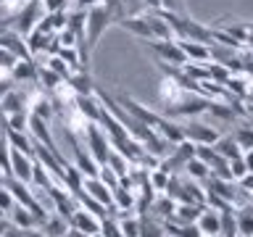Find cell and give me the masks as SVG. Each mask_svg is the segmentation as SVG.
Listing matches in <instances>:
<instances>
[{
  "label": "cell",
  "mask_w": 253,
  "mask_h": 237,
  "mask_svg": "<svg viewBox=\"0 0 253 237\" xmlns=\"http://www.w3.org/2000/svg\"><path fill=\"white\" fill-rule=\"evenodd\" d=\"M95 237H103V235H95Z\"/></svg>",
  "instance_id": "681fc988"
},
{
  "label": "cell",
  "mask_w": 253,
  "mask_h": 237,
  "mask_svg": "<svg viewBox=\"0 0 253 237\" xmlns=\"http://www.w3.org/2000/svg\"><path fill=\"white\" fill-rule=\"evenodd\" d=\"M237 182H240V190H245L248 195H253V171H248L243 179H237Z\"/></svg>",
  "instance_id": "60d3db41"
},
{
  "label": "cell",
  "mask_w": 253,
  "mask_h": 237,
  "mask_svg": "<svg viewBox=\"0 0 253 237\" xmlns=\"http://www.w3.org/2000/svg\"><path fill=\"white\" fill-rule=\"evenodd\" d=\"M13 205H16V200H13L11 190H8L3 182H0V216H5V219H8V213H11Z\"/></svg>",
  "instance_id": "f546056e"
},
{
  "label": "cell",
  "mask_w": 253,
  "mask_h": 237,
  "mask_svg": "<svg viewBox=\"0 0 253 237\" xmlns=\"http://www.w3.org/2000/svg\"><path fill=\"white\" fill-rule=\"evenodd\" d=\"M111 24H116V13L114 8H111L106 0H103L100 5H92L87 8L84 13V29H82V37H84V45L90 47V50H95L103 37V32H106Z\"/></svg>",
  "instance_id": "6da1fadb"
},
{
  "label": "cell",
  "mask_w": 253,
  "mask_h": 237,
  "mask_svg": "<svg viewBox=\"0 0 253 237\" xmlns=\"http://www.w3.org/2000/svg\"><path fill=\"white\" fill-rule=\"evenodd\" d=\"M21 3H40V0H21Z\"/></svg>",
  "instance_id": "c3c4849f"
},
{
  "label": "cell",
  "mask_w": 253,
  "mask_h": 237,
  "mask_svg": "<svg viewBox=\"0 0 253 237\" xmlns=\"http://www.w3.org/2000/svg\"><path fill=\"white\" fill-rule=\"evenodd\" d=\"M8 129L16 132H29V111H19V114H8L5 116Z\"/></svg>",
  "instance_id": "484cf974"
},
{
  "label": "cell",
  "mask_w": 253,
  "mask_h": 237,
  "mask_svg": "<svg viewBox=\"0 0 253 237\" xmlns=\"http://www.w3.org/2000/svg\"><path fill=\"white\" fill-rule=\"evenodd\" d=\"M148 185H150V190H166V185H169V174H164L161 169H153V174L148 177Z\"/></svg>",
  "instance_id": "e575fe53"
},
{
  "label": "cell",
  "mask_w": 253,
  "mask_h": 237,
  "mask_svg": "<svg viewBox=\"0 0 253 237\" xmlns=\"http://www.w3.org/2000/svg\"><path fill=\"white\" fill-rule=\"evenodd\" d=\"M148 47L153 50L158 63H166V66H185L187 63L177 40H148Z\"/></svg>",
  "instance_id": "5b68a950"
},
{
  "label": "cell",
  "mask_w": 253,
  "mask_h": 237,
  "mask_svg": "<svg viewBox=\"0 0 253 237\" xmlns=\"http://www.w3.org/2000/svg\"><path fill=\"white\" fill-rule=\"evenodd\" d=\"M69 227L77 229V232H82V235H87V237H95L100 232V216L77 205V211L71 213V219H69Z\"/></svg>",
  "instance_id": "52a82bcc"
},
{
  "label": "cell",
  "mask_w": 253,
  "mask_h": 237,
  "mask_svg": "<svg viewBox=\"0 0 253 237\" xmlns=\"http://www.w3.org/2000/svg\"><path fill=\"white\" fill-rule=\"evenodd\" d=\"M119 27H122L124 32H129V35H134L137 40H153V35H150V27H148V19L145 13H137V16H124L122 21H119Z\"/></svg>",
  "instance_id": "7c38bea8"
},
{
  "label": "cell",
  "mask_w": 253,
  "mask_h": 237,
  "mask_svg": "<svg viewBox=\"0 0 253 237\" xmlns=\"http://www.w3.org/2000/svg\"><path fill=\"white\" fill-rule=\"evenodd\" d=\"M235 227H237V235L240 237H253V205L235 213Z\"/></svg>",
  "instance_id": "7402d4cb"
},
{
  "label": "cell",
  "mask_w": 253,
  "mask_h": 237,
  "mask_svg": "<svg viewBox=\"0 0 253 237\" xmlns=\"http://www.w3.org/2000/svg\"><path fill=\"white\" fill-rule=\"evenodd\" d=\"M11 79L13 82H35L37 79V63L35 58H19L11 69Z\"/></svg>",
  "instance_id": "2e32d148"
},
{
  "label": "cell",
  "mask_w": 253,
  "mask_h": 237,
  "mask_svg": "<svg viewBox=\"0 0 253 237\" xmlns=\"http://www.w3.org/2000/svg\"><path fill=\"white\" fill-rule=\"evenodd\" d=\"M19 61L11 50H5V47H0V71H8L11 74V69H13V63Z\"/></svg>",
  "instance_id": "d590c367"
},
{
  "label": "cell",
  "mask_w": 253,
  "mask_h": 237,
  "mask_svg": "<svg viewBox=\"0 0 253 237\" xmlns=\"http://www.w3.org/2000/svg\"><path fill=\"white\" fill-rule=\"evenodd\" d=\"M82 137L87 140V148H90V156L95 158V163H98V166H106L108 156H111V142H108V137H106V132H103L98 124L87 121Z\"/></svg>",
  "instance_id": "277c9868"
},
{
  "label": "cell",
  "mask_w": 253,
  "mask_h": 237,
  "mask_svg": "<svg viewBox=\"0 0 253 237\" xmlns=\"http://www.w3.org/2000/svg\"><path fill=\"white\" fill-rule=\"evenodd\" d=\"M211 98H206V95H198V92H185L182 98L174 103V106H166L164 108V116H177V118H195L206 114V108H209Z\"/></svg>",
  "instance_id": "7a4b0ae2"
},
{
  "label": "cell",
  "mask_w": 253,
  "mask_h": 237,
  "mask_svg": "<svg viewBox=\"0 0 253 237\" xmlns=\"http://www.w3.org/2000/svg\"><path fill=\"white\" fill-rule=\"evenodd\" d=\"M5 229H8V219H5V216H0V237L5 235Z\"/></svg>",
  "instance_id": "bcb514c9"
},
{
  "label": "cell",
  "mask_w": 253,
  "mask_h": 237,
  "mask_svg": "<svg viewBox=\"0 0 253 237\" xmlns=\"http://www.w3.org/2000/svg\"><path fill=\"white\" fill-rule=\"evenodd\" d=\"M119 229H122V237H140V216L119 219Z\"/></svg>",
  "instance_id": "f1b7e54d"
},
{
  "label": "cell",
  "mask_w": 253,
  "mask_h": 237,
  "mask_svg": "<svg viewBox=\"0 0 253 237\" xmlns=\"http://www.w3.org/2000/svg\"><path fill=\"white\" fill-rule=\"evenodd\" d=\"M47 69H53L55 74H58V77L63 79V82H66V79L71 77V69H69V63L63 61V58H58V55H53V58L47 61Z\"/></svg>",
  "instance_id": "1f68e13d"
},
{
  "label": "cell",
  "mask_w": 253,
  "mask_h": 237,
  "mask_svg": "<svg viewBox=\"0 0 253 237\" xmlns=\"http://www.w3.org/2000/svg\"><path fill=\"white\" fill-rule=\"evenodd\" d=\"M66 84L71 87L74 95H95V84H92V77L90 71H71V77L66 79Z\"/></svg>",
  "instance_id": "9a60e30c"
},
{
  "label": "cell",
  "mask_w": 253,
  "mask_h": 237,
  "mask_svg": "<svg viewBox=\"0 0 253 237\" xmlns=\"http://www.w3.org/2000/svg\"><path fill=\"white\" fill-rule=\"evenodd\" d=\"M98 177H100L103 182H106V185H108L111 190H114V187L119 185V177H116V174H114V171H111V169H108V166H100V171H98Z\"/></svg>",
  "instance_id": "f35d334b"
},
{
  "label": "cell",
  "mask_w": 253,
  "mask_h": 237,
  "mask_svg": "<svg viewBox=\"0 0 253 237\" xmlns=\"http://www.w3.org/2000/svg\"><path fill=\"white\" fill-rule=\"evenodd\" d=\"M140 237H166L164 224L156 216H150V219L140 216Z\"/></svg>",
  "instance_id": "cb8c5ba5"
},
{
  "label": "cell",
  "mask_w": 253,
  "mask_h": 237,
  "mask_svg": "<svg viewBox=\"0 0 253 237\" xmlns=\"http://www.w3.org/2000/svg\"><path fill=\"white\" fill-rule=\"evenodd\" d=\"M235 140L243 150H253V129L251 126H240V129L235 132Z\"/></svg>",
  "instance_id": "d6a6232c"
},
{
  "label": "cell",
  "mask_w": 253,
  "mask_h": 237,
  "mask_svg": "<svg viewBox=\"0 0 253 237\" xmlns=\"http://www.w3.org/2000/svg\"><path fill=\"white\" fill-rule=\"evenodd\" d=\"M42 227H45V232H47V237H66V232H69V221L61 216V213H50V216H45V221H42Z\"/></svg>",
  "instance_id": "ffe728a7"
},
{
  "label": "cell",
  "mask_w": 253,
  "mask_h": 237,
  "mask_svg": "<svg viewBox=\"0 0 253 237\" xmlns=\"http://www.w3.org/2000/svg\"><path fill=\"white\" fill-rule=\"evenodd\" d=\"M40 19H42V5H40V3H24L19 8V13L11 16L8 21H13V29L19 32V35L27 37L29 32L40 24Z\"/></svg>",
  "instance_id": "8992f818"
},
{
  "label": "cell",
  "mask_w": 253,
  "mask_h": 237,
  "mask_svg": "<svg viewBox=\"0 0 253 237\" xmlns=\"http://www.w3.org/2000/svg\"><path fill=\"white\" fill-rule=\"evenodd\" d=\"M103 0H77V8L79 11H87V8H92V5H100Z\"/></svg>",
  "instance_id": "7bdbcfd3"
},
{
  "label": "cell",
  "mask_w": 253,
  "mask_h": 237,
  "mask_svg": "<svg viewBox=\"0 0 253 237\" xmlns=\"http://www.w3.org/2000/svg\"><path fill=\"white\" fill-rule=\"evenodd\" d=\"M13 79H11V74H8V71H0V98H3V95H8L13 90Z\"/></svg>",
  "instance_id": "ab89813d"
},
{
  "label": "cell",
  "mask_w": 253,
  "mask_h": 237,
  "mask_svg": "<svg viewBox=\"0 0 253 237\" xmlns=\"http://www.w3.org/2000/svg\"><path fill=\"white\" fill-rule=\"evenodd\" d=\"M32 171H35V158L11 148V177L32 185Z\"/></svg>",
  "instance_id": "30bf717a"
},
{
  "label": "cell",
  "mask_w": 253,
  "mask_h": 237,
  "mask_svg": "<svg viewBox=\"0 0 253 237\" xmlns=\"http://www.w3.org/2000/svg\"><path fill=\"white\" fill-rule=\"evenodd\" d=\"M245 27H248V29H253V21H245Z\"/></svg>",
  "instance_id": "7dc6e473"
},
{
  "label": "cell",
  "mask_w": 253,
  "mask_h": 237,
  "mask_svg": "<svg viewBox=\"0 0 253 237\" xmlns=\"http://www.w3.org/2000/svg\"><path fill=\"white\" fill-rule=\"evenodd\" d=\"M243 163L248 171H253V150H243Z\"/></svg>",
  "instance_id": "ee69618b"
},
{
  "label": "cell",
  "mask_w": 253,
  "mask_h": 237,
  "mask_svg": "<svg viewBox=\"0 0 253 237\" xmlns=\"http://www.w3.org/2000/svg\"><path fill=\"white\" fill-rule=\"evenodd\" d=\"M221 216V237H235L237 235V227H235V213H232V205L219 211Z\"/></svg>",
  "instance_id": "4316f807"
},
{
  "label": "cell",
  "mask_w": 253,
  "mask_h": 237,
  "mask_svg": "<svg viewBox=\"0 0 253 237\" xmlns=\"http://www.w3.org/2000/svg\"><path fill=\"white\" fill-rule=\"evenodd\" d=\"M0 47L11 50L16 58H32V55H29V47H27V37L19 35L13 27H11V29H0Z\"/></svg>",
  "instance_id": "9c48e42d"
},
{
  "label": "cell",
  "mask_w": 253,
  "mask_h": 237,
  "mask_svg": "<svg viewBox=\"0 0 253 237\" xmlns=\"http://www.w3.org/2000/svg\"><path fill=\"white\" fill-rule=\"evenodd\" d=\"M3 237H27V229H19V227H13L11 221H8V229H5Z\"/></svg>",
  "instance_id": "b9f144b4"
},
{
  "label": "cell",
  "mask_w": 253,
  "mask_h": 237,
  "mask_svg": "<svg viewBox=\"0 0 253 237\" xmlns=\"http://www.w3.org/2000/svg\"><path fill=\"white\" fill-rule=\"evenodd\" d=\"M103 237H122V229H119V219H100V232Z\"/></svg>",
  "instance_id": "4dcf8cb0"
},
{
  "label": "cell",
  "mask_w": 253,
  "mask_h": 237,
  "mask_svg": "<svg viewBox=\"0 0 253 237\" xmlns=\"http://www.w3.org/2000/svg\"><path fill=\"white\" fill-rule=\"evenodd\" d=\"M182 126V137L190 140L193 145H213L219 140V126H213L209 121H198V118H187Z\"/></svg>",
  "instance_id": "3957f363"
},
{
  "label": "cell",
  "mask_w": 253,
  "mask_h": 237,
  "mask_svg": "<svg viewBox=\"0 0 253 237\" xmlns=\"http://www.w3.org/2000/svg\"><path fill=\"white\" fill-rule=\"evenodd\" d=\"M29 114H35V116H40V118H45V121H50L53 118V103L45 98V95H40V92H35L29 98Z\"/></svg>",
  "instance_id": "d6986e66"
},
{
  "label": "cell",
  "mask_w": 253,
  "mask_h": 237,
  "mask_svg": "<svg viewBox=\"0 0 253 237\" xmlns=\"http://www.w3.org/2000/svg\"><path fill=\"white\" fill-rule=\"evenodd\" d=\"M182 171H185L190 179H203V182H206V179L211 177V169H209V166H206V163H203L198 156L190 158V161L185 163V169H182Z\"/></svg>",
  "instance_id": "603a6c76"
},
{
  "label": "cell",
  "mask_w": 253,
  "mask_h": 237,
  "mask_svg": "<svg viewBox=\"0 0 253 237\" xmlns=\"http://www.w3.org/2000/svg\"><path fill=\"white\" fill-rule=\"evenodd\" d=\"M82 190H84V195H90L92 200H98L100 205H114L111 187L100 177H82Z\"/></svg>",
  "instance_id": "ba28073f"
},
{
  "label": "cell",
  "mask_w": 253,
  "mask_h": 237,
  "mask_svg": "<svg viewBox=\"0 0 253 237\" xmlns=\"http://www.w3.org/2000/svg\"><path fill=\"white\" fill-rule=\"evenodd\" d=\"M5 140H8V145H11L13 150H21V153H27V156L35 158V150H32V140L27 137V132L8 129V132H5Z\"/></svg>",
  "instance_id": "44dd1931"
},
{
  "label": "cell",
  "mask_w": 253,
  "mask_h": 237,
  "mask_svg": "<svg viewBox=\"0 0 253 237\" xmlns=\"http://www.w3.org/2000/svg\"><path fill=\"white\" fill-rule=\"evenodd\" d=\"M195 224L201 229V235L206 237H221V216L216 208H203Z\"/></svg>",
  "instance_id": "8fae6325"
},
{
  "label": "cell",
  "mask_w": 253,
  "mask_h": 237,
  "mask_svg": "<svg viewBox=\"0 0 253 237\" xmlns=\"http://www.w3.org/2000/svg\"><path fill=\"white\" fill-rule=\"evenodd\" d=\"M0 174L11 177V145H8L5 134L0 137Z\"/></svg>",
  "instance_id": "83f0119b"
},
{
  "label": "cell",
  "mask_w": 253,
  "mask_h": 237,
  "mask_svg": "<svg viewBox=\"0 0 253 237\" xmlns=\"http://www.w3.org/2000/svg\"><path fill=\"white\" fill-rule=\"evenodd\" d=\"M8 221H11L13 227H19V229H35L37 227V219H35V213H32V208H27V205H19L16 203L11 213H8Z\"/></svg>",
  "instance_id": "e0dca14e"
},
{
  "label": "cell",
  "mask_w": 253,
  "mask_h": 237,
  "mask_svg": "<svg viewBox=\"0 0 253 237\" xmlns=\"http://www.w3.org/2000/svg\"><path fill=\"white\" fill-rule=\"evenodd\" d=\"M179 47H182V53H185V58L190 63H206V61H211L209 58V45H203V42H190V40H177Z\"/></svg>",
  "instance_id": "ac0fdd59"
},
{
  "label": "cell",
  "mask_w": 253,
  "mask_h": 237,
  "mask_svg": "<svg viewBox=\"0 0 253 237\" xmlns=\"http://www.w3.org/2000/svg\"><path fill=\"white\" fill-rule=\"evenodd\" d=\"M145 11H161V0H145Z\"/></svg>",
  "instance_id": "f6af8a7d"
},
{
  "label": "cell",
  "mask_w": 253,
  "mask_h": 237,
  "mask_svg": "<svg viewBox=\"0 0 253 237\" xmlns=\"http://www.w3.org/2000/svg\"><path fill=\"white\" fill-rule=\"evenodd\" d=\"M216 153L224 158V161H232V158H240L243 156V148L237 145V140H235V134H219V140L211 145Z\"/></svg>",
  "instance_id": "5bb4252c"
},
{
  "label": "cell",
  "mask_w": 253,
  "mask_h": 237,
  "mask_svg": "<svg viewBox=\"0 0 253 237\" xmlns=\"http://www.w3.org/2000/svg\"><path fill=\"white\" fill-rule=\"evenodd\" d=\"M40 5H42L45 13H53V11H66L69 0H40Z\"/></svg>",
  "instance_id": "8d00e7d4"
},
{
  "label": "cell",
  "mask_w": 253,
  "mask_h": 237,
  "mask_svg": "<svg viewBox=\"0 0 253 237\" xmlns=\"http://www.w3.org/2000/svg\"><path fill=\"white\" fill-rule=\"evenodd\" d=\"M161 11H166V13H185V0H161Z\"/></svg>",
  "instance_id": "74e56055"
},
{
  "label": "cell",
  "mask_w": 253,
  "mask_h": 237,
  "mask_svg": "<svg viewBox=\"0 0 253 237\" xmlns=\"http://www.w3.org/2000/svg\"><path fill=\"white\" fill-rule=\"evenodd\" d=\"M0 111H3V116L19 114V111H29V98L13 87L8 95H3V98H0Z\"/></svg>",
  "instance_id": "4fadbf2b"
},
{
  "label": "cell",
  "mask_w": 253,
  "mask_h": 237,
  "mask_svg": "<svg viewBox=\"0 0 253 237\" xmlns=\"http://www.w3.org/2000/svg\"><path fill=\"white\" fill-rule=\"evenodd\" d=\"M124 8V16H137V13H145V0H119Z\"/></svg>",
  "instance_id": "836d02e7"
},
{
  "label": "cell",
  "mask_w": 253,
  "mask_h": 237,
  "mask_svg": "<svg viewBox=\"0 0 253 237\" xmlns=\"http://www.w3.org/2000/svg\"><path fill=\"white\" fill-rule=\"evenodd\" d=\"M37 82H42L45 90H61V84H63V79L55 74L53 69H47V66H37Z\"/></svg>",
  "instance_id": "d4e9b609"
}]
</instances>
